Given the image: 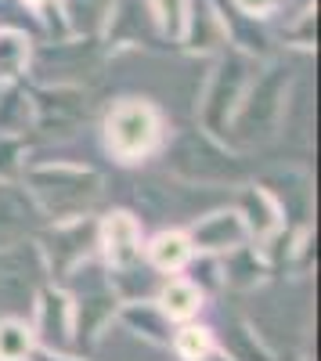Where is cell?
I'll return each mask as SVG.
<instances>
[{
  "instance_id": "8",
  "label": "cell",
  "mask_w": 321,
  "mask_h": 361,
  "mask_svg": "<svg viewBox=\"0 0 321 361\" xmlns=\"http://www.w3.org/2000/svg\"><path fill=\"white\" fill-rule=\"evenodd\" d=\"M33 336L37 347H44L54 357H73L76 347V311H73V296L62 286H40L33 296Z\"/></svg>"
},
{
  "instance_id": "26",
  "label": "cell",
  "mask_w": 321,
  "mask_h": 361,
  "mask_svg": "<svg viewBox=\"0 0 321 361\" xmlns=\"http://www.w3.org/2000/svg\"><path fill=\"white\" fill-rule=\"evenodd\" d=\"M22 170H25V137L0 134V180L4 185L22 180Z\"/></svg>"
},
{
  "instance_id": "22",
  "label": "cell",
  "mask_w": 321,
  "mask_h": 361,
  "mask_svg": "<svg viewBox=\"0 0 321 361\" xmlns=\"http://www.w3.org/2000/svg\"><path fill=\"white\" fill-rule=\"evenodd\" d=\"M37 354V336L33 325L18 314L0 318V361H33Z\"/></svg>"
},
{
  "instance_id": "10",
  "label": "cell",
  "mask_w": 321,
  "mask_h": 361,
  "mask_svg": "<svg viewBox=\"0 0 321 361\" xmlns=\"http://www.w3.org/2000/svg\"><path fill=\"white\" fill-rule=\"evenodd\" d=\"M94 235H98V224L94 221H62V224H54V231L44 238V264L54 279H65V271H73L76 264L87 260V253L94 250Z\"/></svg>"
},
{
  "instance_id": "19",
  "label": "cell",
  "mask_w": 321,
  "mask_h": 361,
  "mask_svg": "<svg viewBox=\"0 0 321 361\" xmlns=\"http://www.w3.org/2000/svg\"><path fill=\"white\" fill-rule=\"evenodd\" d=\"M33 130V94L18 83H4L0 90V134L25 137Z\"/></svg>"
},
{
  "instance_id": "4",
  "label": "cell",
  "mask_w": 321,
  "mask_h": 361,
  "mask_svg": "<svg viewBox=\"0 0 321 361\" xmlns=\"http://www.w3.org/2000/svg\"><path fill=\"white\" fill-rule=\"evenodd\" d=\"M69 279V296H73V311H76V347H91L105 322L115 318V307H120V296H115L112 279L105 275L101 264L83 260L73 271H65Z\"/></svg>"
},
{
  "instance_id": "3",
  "label": "cell",
  "mask_w": 321,
  "mask_h": 361,
  "mask_svg": "<svg viewBox=\"0 0 321 361\" xmlns=\"http://www.w3.org/2000/svg\"><path fill=\"white\" fill-rule=\"evenodd\" d=\"M101 137L112 159L120 163H141L163 145V112L144 98H123L115 102L101 123Z\"/></svg>"
},
{
  "instance_id": "24",
  "label": "cell",
  "mask_w": 321,
  "mask_h": 361,
  "mask_svg": "<svg viewBox=\"0 0 321 361\" xmlns=\"http://www.w3.org/2000/svg\"><path fill=\"white\" fill-rule=\"evenodd\" d=\"M220 271H224V282H227V286L246 289V286H256L260 279H264V260H260L249 246H239V250L224 253Z\"/></svg>"
},
{
  "instance_id": "9",
  "label": "cell",
  "mask_w": 321,
  "mask_h": 361,
  "mask_svg": "<svg viewBox=\"0 0 321 361\" xmlns=\"http://www.w3.org/2000/svg\"><path fill=\"white\" fill-rule=\"evenodd\" d=\"M33 94V127L54 137L76 134L87 116H91V105H87V94L76 87H44V90H29Z\"/></svg>"
},
{
  "instance_id": "14",
  "label": "cell",
  "mask_w": 321,
  "mask_h": 361,
  "mask_svg": "<svg viewBox=\"0 0 321 361\" xmlns=\"http://www.w3.org/2000/svg\"><path fill=\"white\" fill-rule=\"evenodd\" d=\"M115 318H120L134 336L149 340V343H159V347H170L173 340V322L163 314V307L156 300H127L123 307H115Z\"/></svg>"
},
{
  "instance_id": "17",
  "label": "cell",
  "mask_w": 321,
  "mask_h": 361,
  "mask_svg": "<svg viewBox=\"0 0 321 361\" xmlns=\"http://www.w3.org/2000/svg\"><path fill=\"white\" fill-rule=\"evenodd\" d=\"M112 4L115 0H58V15L69 37H98L112 18Z\"/></svg>"
},
{
  "instance_id": "11",
  "label": "cell",
  "mask_w": 321,
  "mask_h": 361,
  "mask_svg": "<svg viewBox=\"0 0 321 361\" xmlns=\"http://www.w3.org/2000/svg\"><path fill=\"white\" fill-rule=\"evenodd\" d=\"M94 250L105 257V264L115 267H130L141 260V221L127 209H112L98 221V235H94Z\"/></svg>"
},
{
  "instance_id": "18",
  "label": "cell",
  "mask_w": 321,
  "mask_h": 361,
  "mask_svg": "<svg viewBox=\"0 0 321 361\" xmlns=\"http://www.w3.org/2000/svg\"><path fill=\"white\" fill-rule=\"evenodd\" d=\"M224 37H227V22L217 15V8L199 4V0H188V18H184L181 44H188L191 51H202V47L220 44Z\"/></svg>"
},
{
  "instance_id": "25",
  "label": "cell",
  "mask_w": 321,
  "mask_h": 361,
  "mask_svg": "<svg viewBox=\"0 0 321 361\" xmlns=\"http://www.w3.org/2000/svg\"><path fill=\"white\" fill-rule=\"evenodd\" d=\"M149 8H152V18L159 25V33L166 40H177L181 44L184 18H188V0H149Z\"/></svg>"
},
{
  "instance_id": "21",
  "label": "cell",
  "mask_w": 321,
  "mask_h": 361,
  "mask_svg": "<svg viewBox=\"0 0 321 361\" xmlns=\"http://www.w3.org/2000/svg\"><path fill=\"white\" fill-rule=\"evenodd\" d=\"M33 58V40L22 29H0V87L18 83Z\"/></svg>"
},
{
  "instance_id": "29",
  "label": "cell",
  "mask_w": 321,
  "mask_h": 361,
  "mask_svg": "<svg viewBox=\"0 0 321 361\" xmlns=\"http://www.w3.org/2000/svg\"><path fill=\"white\" fill-rule=\"evenodd\" d=\"M202 361H227V357H224V354H217V350H213V354H206V357H202Z\"/></svg>"
},
{
  "instance_id": "6",
  "label": "cell",
  "mask_w": 321,
  "mask_h": 361,
  "mask_svg": "<svg viewBox=\"0 0 321 361\" xmlns=\"http://www.w3.org/2000/svg\"><path fill=\"white\" fill-rule=\"evenodd\" d=\"M253 73H256V66L249 62V54H242V51H227L217 62V69H213V76L206 83V94H202V130H206V134L224 141V130L231 123V112L239 109Z\"/></svg>"
},
{
  "instance_id": "23",
  "label": "cell",
  "mask_w": 321,
  "mask_h": 361,
  "mask_svg": "<svg viewBox=\"0 0 321 361\" xmlns=\"http://www.w3.org/2000/svg\"><path fill=\"white\" fill-rule=\"evenodd\" d=\"M170 347L177 350V357H181V361H202L206 354H213V350H217V340H213V329H210V325L184 322L181 329H173Z\"/></svg>"
},
{
  "instance_id": "15",
  "label": "cell",
  "mask_w": 321,
  "mask_h": 361,
  "mask_svg": "<svg viewBox=\"0 0 321 361\" xmlns=\"http://www.w3.org/2000/svg\"><path fill=\"white\" fill-rule=\"evenodd\" d=\"M239 214H242V221H246V231H249V238L253 243H268V238H275L278 231H282V209H278V202H275V195L268 192V188H246L242 195H239Z\"/></svg>"
},
{
  "instance_id": "1",
  "label": "cell",
  "mask_w": 321,
  "mask_h": 361,
  "mask_svg": "<svg viewBox=\"0 0 321 361\" xmlns=\"http://www.w3.org/2000/svg\"><path fill=\"white\" fill-rule=\"evenodd\" d=\"M22 188L44 217L62 224L91 214V206L101 195V173L76 163H40L22 170Z\"/></svg>"
},
{
  "instance_id": "5",
  "label": "cell",
  "mask_w": 321,
  "mask_h": 361,
  "mask_svg": "<svg viewBox=\"0 0 321 361\" xmlns=\"http://www.w3.org/2000/svg\"><path fill=\"white\" fill-rule=\"evenodd\" d=\"M170 170L184 177V180H199V185H231L242 177V163L220 148V137L206 134V130H184L173 137V145L166 148Z\"/></svg>"
},
{
  "instance_id": "13",
  "label": "cell",
  "mask_w": 321,
  "mask_h": 361,
  "mask_svg": "<svg viewBox=\"0 0 321 361\" xmlns=\"http://www.w3.org/2000/svg\"><path fill=\"white\" fill-rule=\"evenodd\" d=\"M40 217L44 214L37 209V202L29 199V192L18 180H11V185L0 180V246H11V243L29 238L37 231Z\"/></svg>"
},
{
  "instance_id": "12",
  "label": "cell",
  "mask_w": 321,
  "mask_h": 361,
  "mask_svg": "<svg viewBox=\"0 0 321 361\" xmlns=\"http://www.w3.org/2000/svg\"><path fill=\"white\" fill-rule=\"evenodd\" d=\"M184 235H188L191 250L202 253V257H224V253L249 243L246 221H242V214L235 206L231 209H213V214H206L202 221H195L191 231H184Z\"/></svg>"
},
{
  "instance_id": "27",
  "label": "cell",
  "mask_w": 321,
  "mask_h": 361,
  "mask_svg": "<svg viewBox=\"0 0 321 361\" xmlns=\"http://www.w3.org/2000/svg\"><path fill=\"white\" fill-rule=\"evenodd\" d=\"M235 8L249 18H271L282 8V0H235Z\"/></svg>"
},
{
  "instance_id": "20",
  "label": "cell",
  "mask_w": 321,
  "mask_h": 361,
  "mask_svg": "<svg viewBox=\"0 0 321 361\" xmlns=\"http://www.w3.org/2000/svg\"><path fill=\"white\" fill-rule=\"evenodd\" d=\"M191 260H195V250H191L184 231H163V235L152 238V246H149V264L156 271H166V275L184 271Z\"/></svg>"
},
{
  "instance_id": "7",
  "label": "cell",
  "mask_w": 321,
  "mask_h": 361,
  "mask_svg": "<svg viewBox=\"0 0 321 361\" xmlns=\"http://www.w3.org/2000/svg\"><path fill=\"white\" fill-rule=\"evenodd\" d=\"M47 279V264L37 243H11L0 246V307L18 314L22 307H33V296Z\"/></svg>"
},
{
  "instance_id": "16",
  "label": "cell",
  "mask_w": 321,
  "mask_h": 361,
  "mask_svg": "<svg viewBox=\"0 0 321 361\" xmlns=\"http://www.w3.org/2000/svg\"><path fill=\"white\" fill-rule=\"evenodd\" d=\"M156 304L163 307V314L173 322V325H184V322H195L202 314V307H206V296H202V289L191 282V279H170L159 286V296Z\"/></svg>"
},
{
  "instance_id": "28",
  "label": "cell",
  "mask_w": 321,
  "mask_h": 361,
  "mask_svg": "<svg viewBox=\"0 0 321 361\" xmlns=\"http://www.w3.org/2000/svg\"><path fill=\"white\" fill-rule=\"evenodd\" d=\"M25 8H29V11H37L40 18H47V11H51V8L58 11V0H25Z\"/></svg>"
},
{
  "instance_id": "2",
  "label": "cell",
  "mask_w": 321,
  "mask_h": 361,
  "mask_svg": "<svg viewBox=\"0 0 321 361\" xmlns=\"http://www.w3.org/2000/svg\"><path fill=\"white\" fill-rule=\"evenodd\" d=\"M285 102H289V69L285 66H268L264 73H253L239 109L231 112L224 141L239 145V148L264 145L268 137H275V130L282 123Z\"/></svg>"
}]
</instances>
